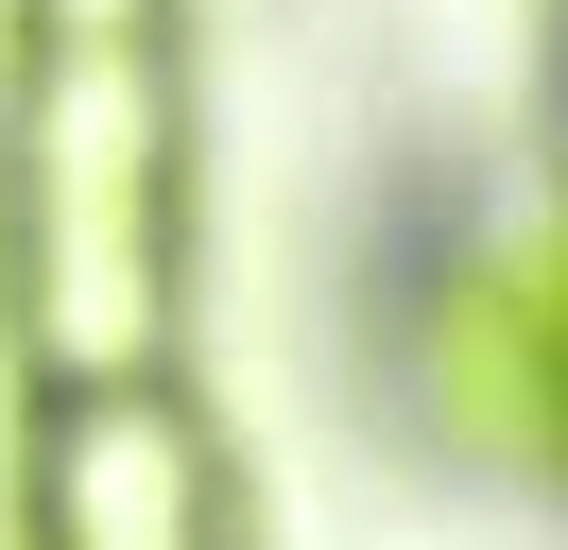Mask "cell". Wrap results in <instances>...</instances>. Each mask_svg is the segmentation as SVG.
Segmentation results:
<instances>
[{
  "instance_id": "cell-1",
  "label": "cell",
  "mask_w": 568,
  "mask_h": 550,
  "mask_svg": "<svg viewBox=\"0 0 568 550\" xmlns=\"http://www.w3.org/2000/svg\"><path fill=\"white\" fill-rule=\"evenodd\" d=\"M18 327L70 396L155 378L173 327V103L139 34H52L18 103Z\"/></svg>"
},
{
  "instance_id": "cell-3",
  "label": "cell",
  "mask_w": 568,
  "mask_h": 550,
  "mask_svg": "<svg viewBox=\"0 0 568 550\" xmlns=\"http://www.w3.org/2000/svg\"><path fill=\"white\" fill-rule=\"evenodd\" d=\"M52 34H139V0H36Z\"/></svg>"
},
{
  "instance_id": "cell-2",
  "label": "cell",
  "mask_w": 568,
  "mask_h": 550,
  "mask_svg": "<svg viewBox=\"0 0 568 550\" xmlns=\"http://www.w3.org/2000/svg\"><path fill=\"white\" fill-rule=\"evenodd\" d=\"M52 550H224L207 533V447H190V412L155 396V378H104V396L52 412Z\"/></svg>"
}]
</instances>
